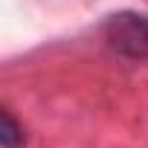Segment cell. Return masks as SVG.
Returning a JSON list of instances; mask_svg holds the SVG:
<instances>
[{"label": "cell", "mask_w": 148, "mask_h": 148, "mask_svg": "<svg viewBox=\"0 0 148 148\" xmlns=\"http://www.w3.org/2000/svg\"><path fill=\"white\" fill-rule=\"evenodd\" d=\"M102 41L128 61H148V12H113L102 23Z\"/></svg>", "instance_id": "obj_1"}, {"label": "cell", "mask_w": 148, "mask_h": 148, "mask_svg": "<svg viewBox=\"0 0 148 148\" xmlns=\"http://www.w3.org/2000/svg\"><path fill=\"white\" fill-rule=\"evenodd\" d=\"M23 145V128L12 116V110L0 113V148H21Z\"/></svg>", "instance_id": "obj_2"}]
</instances>
